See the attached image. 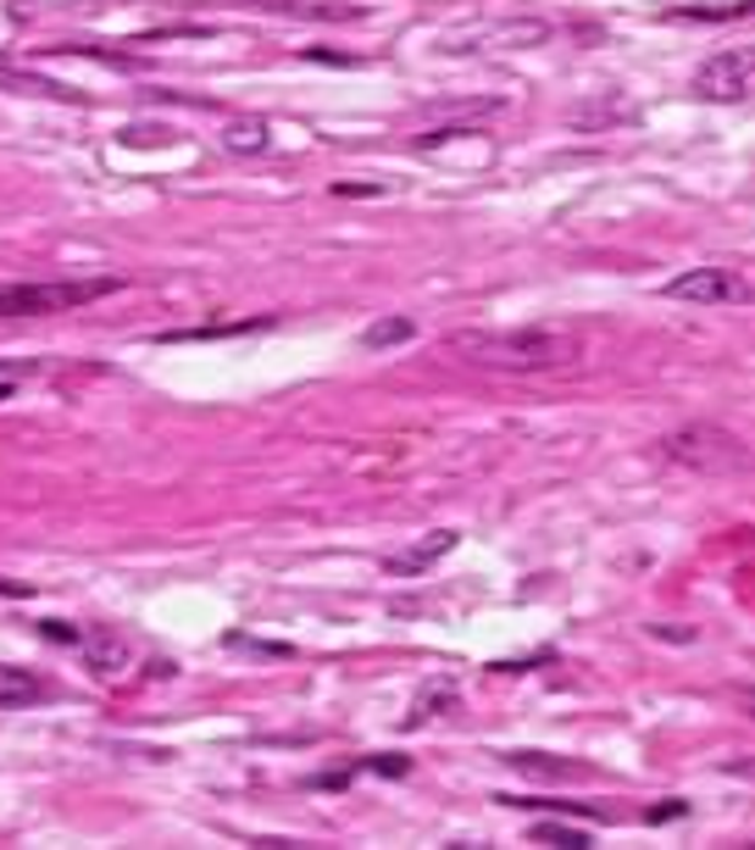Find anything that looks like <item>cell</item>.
Listing matches in <instances>:
<instances>
[{
    "instance_id": "6da1fadb",
    "label": "cell",
    "mask_w": 755,
    "mask_h": 850,
    "mask_svg": "<svg viewBox=\"0 0 755 850\" xmlns=\"http://www.w3.org/2000/svg\"><path fill=\"white\" fill-rule=\"evenodd\" d=\"M445 351L489 373H556L583 356V339L572 328H461Z\"/></svg>"
},
{
    "instance_id": "7a4b0ae2",
    "label": "cell",
    "mask_w": 755,
    "mask_h": 850,
    "mask_svg": "<svg viewBox=\"0 0 755 850\" xmlns=\"http://www.w3.org/2000/svg\"><path fill=\"white\" fill-rule=\"evenodd\" d=\"M123 279H56V284H0V317H56L117 295Z\"/></svg>"
},
{
    "instance_id": "3957f363",
    "label": "cell",
    "mask_w": 755,
    "mask_h": 850,
    "mask_svg": "<svg viewBox=\"0 0 755 850\" xmlns=\"http://www.w3.org/2000/svg\"><path fill=\"white\" fill-rule=\"evenodd\" d=\"M661 445L678 467H695V473H739L744 467V440L717 429V422H689V429L666 434Z\"/></svg>"
},
{
    "instance_id": "277c9868",
    "label": "cell",
    "mask_w": 755,
    "mask_h": 850,
    "mask_svg": "<svg viewBox=\"0 0 755 850\" xmlns=\"http://www.w3.org/2000/svg\"><path fill=\"white\" fill-rule=\"evenodd\" d=\"M661 295L666 301H695V306H739V301H750V284L733 268H689L678 279H666Z\"/></svg>"
},
{
    "instance_id": "5b68a950",
    "label": "cell",
    "mask_w": 755,
    "mask_h": 850,
    "mask_svg": "<svg viewBox=\"0 0 755 850\" xmlns=\"http://www.w3.org/2000/svg\"><path fill=\"white\" fill-rule=\"evenodd\" d=\"M750 83H755V56L744 50V45H733V50H717L700 72H695V95H706V101H744L750 95Z\"/></svg>"
},
{
    "instance_id": "8992f818",
    "label": "cell",
    "mask_w": 755,
    "mask_h": 850,
    "mask_svg": "<svg viewBox=\"0 0 755 850\" xmlns=\"http://www.w3.org/2000/svg\"><path fill=\"white\" fill-rule=\"evenodd\" d=\"M456 529H434V534H423V540H416V545H405L400 556H389V573L394 578H416V573H428L439 556H450L456 551Z\"/></svg>"
},
{
    "instance_id": "52a82bcc",
    "label": "cell",
    "mask_w": 755,
    "mask_h": 850,
    "mask_svg": "<svg viewBox=\"0 0 755 850\" xmlns=\"http://www.w3.org/2000/svg\"><path fill=\"white\" fill-rule=\"evenodd\" d=\"M45 701V678L34 667H18V661H0V712L12 706H34Z\"/></svg>"
},
{
    "instance_id": "ba28073f",
    "label": "cell",
    "mask_w": 755,
    "mask_h": 850,
    "mask_svg": "<svg viewBox=\"0 0 755 850\" xmlns=\"http://www.w3.org/2000/svg\"><path fill=\"white\" fill-rule=\"evenodd\" d=\"M506 761H512L523 779H590L583 761H561L550 750H506Z\"/></svg>"
},
{
    "instance_id": "9c48e42d",
    "label": "cell",
    "mask_w": 755,
    "mask_h": 850,
    "mask_svg": "<svg viewBox=\"0 0 755 850\" xmlns=\"http://www.w3.org/2000/svg\"><path fill=\"white\" fill-rule=\"evenodd\" d=\"M78 650L95 667V678H123L128 672V645L112 639V634H78Z\"/></svg>"
},
{
    "instance_id": "30bf717a",
    "label": "cell",
    "mask_w": 755,
    "mask_h": 850,
    "mask_svg": "<svg viewBox=\"0 0 755 850\" xmlns=\"http://www.w3.org/2000/svg\"><path fill=\"white\" fill-rule=\"evenodd\" d=\"M411 333H416L411 317H378V322L362 333V345H367V351H384V345H405Z\"/></svg>"
},
{
    "instance_id": "8fae6325",
    "label": "cell",
    "mask_w": 755,
    "mask_h": 850,
    "mask_svg": "<svg viewBox=\"0 0 755 850\" xmlns=\"http://www.w3.org/2000/svg\"><path fill=\"white\" fill-rule=\"evenodd\" d=\"M267 139H273V134H267V123H256V117H239V123L222 128V145H228V150H244V156H250V150H267Z\"/></svg>"
},
{
    "instance_id": "7c38bea8",
    "label": "cell",
    "mask_w": 755,
    "mask_h": 850,
    "mask_svg": "<svg viewBox=\"0 0 755 850\" xmlns=\"http://www.w3.org/2000/svg\"><path fill=\"white\" fill-rule=\"evenodd\" d=\"M539 845H561V850H583L590 845V828H572V823H534Z\"/></svg>"
},
{
    "instance_id": "4fadbf2b",
    "label": "cell",
    "mask_w": 755,
    "mask_h": 850,
    "mask_svg": "<svg viewBox=\"0 0 755 850\" xmlns=\"http://www.w3.org/2000/svg\"><path fill=\"white\" fill-rule=\"evenodd\" d=\"M434 706H456V684H434V690H423V701H416L411 723H423V717H434Z\"/></svg>"
},
{
    "instance_id": "5bb4252c",
    "label": "cell",
    "mask_w": 755,
    "mask_h": 850,
    "mask_svg": "<svg viewBox=\"0 0 755 850\" xmlns=\"http://www.w3.org/2000/svg\"><path fill=\"white\" fill-rule=\"evenodd\" d=\"M405 768H411L405 756H378V761H373V773H405Z\"/></svg>"
},
{
    "instance_id": "9a60e30c",
    "label": "cell",
    "mask_w": 755,
    "mask_h": 850,
    "mask_svg": "<svg viewBox=\"0 0 755 850\" xmlns=\"http://www.w3.org/2000/svg\"><path fill=\"white\" fill-rule=\"evenodd\" d=\"M39 634H50V639H61V645H78V634H72L67 623H39Z\"/></svg>"
},
{
    "instance_id": "2e32d148",
    "label": "cell",
    "mask_w": 755,
    "mask_h": 850,
    "mask_svg": "<svg viewBox=\"0 0 755 850\" xmlns=\"http://www.w3.org/2000/svg\"><path fill=\"white\" fill-rule=\"evenodd\" d=\"M666 817H684V801H673V806H650V823H666Z\"/></svg>"
},
{
    "instance_id": "e0dca14e",
    "label": "cell",
    "mask_w": 755,
    "mask_h": 850,
    "mask_svg": "<svg viewBox=\"0 0 755 850\" xmlns=\"http://www.w3.org/2000/svg\"><path fill=\"white\" fill-rule=\"evenodd\" d=\"M0 594H18V601H23V594H28V583H12V578H0Z\"/></svg>"
},
{
    "instance_id": "ac0fdd59",
    "label": "cell",
    "mask_w": 755,
    "mask_h": 850,
    "mask_svg": "<svg viewBox=\"0 0 755 850\" xmlns=\"http://www.w3.org/2000/svg\"><path fill=\"white\" fill-rule=\"evenodd\" d=\"M0 400H12V384H0Z\"/></svg>"
}]
</instances>
